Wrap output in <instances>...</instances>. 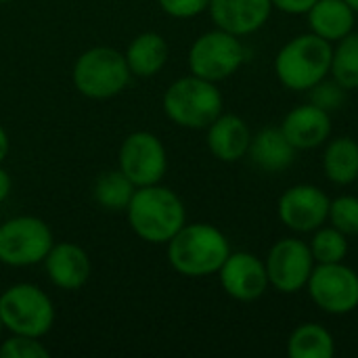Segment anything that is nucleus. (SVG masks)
<instances>
[{
  "mask_svg": "<svg viewBox=\"0 0 358 358\" xmlns=\"http://www.w3.org/2000/svg\"><path fill=\"white\" fill-rule=\"evenodd\" d=\"M132 233L153 245H166L185 224V201L162 182L138 187L126 208Z\"/></svg>",
  "mask_w": 358,
  "mask_h": 358,
  "instance_id": "1",
  "label": "nucleus"
},
{
  "mask_svg": "<svg viewBox=\"0 0 358 358\" xmlns=\"http://www.w3.org/2000/svg\"><path fill=\"white\" fill-rule=\"evenodd\" d=\"M166 248L168 264L187 279L216 275L233 252L227 235L210 222H187Z\"/></svg>",
  "mask_w": 358,
  "mask_h": 358,
  "instance_id": "2",
  "label": "nucleus"
},
{
  "mask_svg": "<svg viewBox=\"0 0 358 358\" xmlns=\"http://www.w3.org/2000/svg\"><path fill=\"white\" fill-rule=\"evenodd\" d=\"M334 44L306 31L287 40L275 57V73L281 86L296 92H308L331 71Z\"/></svg>",
  "mask_w": 358,
  "mask_h": 358,
  "instance_id": "3",
  "label": "nucleus"
},
{
  "mask_svg": "<svg viewBox=\"0 0 358 358\" xmlns=\"http://www.w3.org/2000/svg\"><path fill=\"white\" fill-rule=\"evenodd\" d=\"M162 107L172 124L187 130H206L222 113L224 99L216 82L189 73L168 86Z\"/></svg>",
  "mask_w": 358,
  "mask_h": 358,
  "instance_id": "4",
  "label": "nucleus"
},
{
  "mask_svg": "<svg viewBox=\"0 0 358 358\" xmlns=\"http://www.w3.org/2000/svg\"><path fill=\"white\" fill-rule=\"evenodd\" d=\"M132 73L124 52L111 46H92L84 50L71 71L76 90L92 101L113 99L128 86Z\"/></svg>",
  "mask_w": 358,
  "mask_h": 358,
  "instance_id": "5",
  "label": "nucleus"
},
{
  "mask_svg": "<svg viewBox=\"0 0 358 358\" xmlns=\"http://www.w3.org/2000/svg\"><path fill=\"white\" fill-rule=\"evenodd\" d=\"M0 319L6 331L42 340L55 325V304L38 285L15 283L0 292Z\"/></svg>",
  "mask_w": 358,
  "mask_h": 358,
  "instance_id": "6",
  "label": "nucleus"
},
{
  "mask_svg": "<svg viewBox=\"0 0 358 358\" xmlns=\"http://www.w3.org/2000/svg\"><path fill=\"white\" fill-rule=\"evenodd\" d=\"M248 50L239 36L214 27L199 38L189 48V71L210 82H222L237 73L245 63Z\"/></svg>",
  "mask_w": 358,
  "mask_h": 358,
  "instance_id": "7",
  "label": "nucleus"
},
{
  "mask_svg": "<svg viewBox=\"0 0 358 358\" xmlns=\"http://www.w3.org/2000/svg\"><path fill=\"white\" fill-rule=\"evenodd\" d=\"M55 243L50 227L38 216H13L0 224V262L13 268L42 264Z\"/></svg>",
  "mask_w": 358,
  "mask_h": 358,
  "instance_id": "8",
  "label": "nucleus"
},
{
  "mask_svg": "<svg viewBox=\"0 0 358 358\" xmlns=\"http://www.w3.org/2000/svg\"><path fill=\"white\" fill-rule=\"evenodd\" d=\"M306 289L317 308L327 315L342 317L358 308V273L346 262L317 264Z\"/></svg>",
  "mask_w": 358,
  "mask_h": 358,
  "instance_id": "9",
  "label": "nucleus"
},
{
  "mask_svg": "<svg viewBox=\"0 0 358 358\" xmlns=\"http://www.w3.org/2000/svg\"><path fill=\"white\" fill-rule=\"evenodd\" d=\"M117 168L134 182L136 189L157 185L168 172V151L157 134L136 130L122 141L117 151Z\"/></svg>",
  "mask_w": 358,
  "mask_h": 358,
  "instance_id": "10",
  "label": "nucleus"
},
{
  "mask_svg": "<svg viewBox=\"0 0 358 358\" xmlns=\"http://www.w3.org/2000/svg\"><path fill=\"white\" fill-rule=\"evenodd\" d=\"M264 264L271 287L281 294H298L306 289V283L317 266L310 245L300 237H283L275 241Z\"/></svg>",
  "mask_w": 358,
  "mask_h": 358,
  "instance_id": "11",
  "label": "nucleus"
},
{
  "mask_svg": "<svg viewBox=\"0 0 358 358\" xmlns=\"http://www.w3.org/2000/svg\"><path fill=\"white\" fill-rule=\"evenodd\" d=\"M329 195L317 185H294L283 191L277 201L279 220L292 233H313L323 227L329 218Z\"/></svg>",
  "mask_w": 358,
  "mask_h": 358,
  "instance_id": "12",
  "label": "nucleus"
},
{
  "mask_svg": "<svg viewBox=\"0 0 358 358\" xmlns=\"http://www.w3.org/2000/svg\"><path fill=\"white\" fill-rule=\"evenodd\" d=\"M216 275L224 294L237 302H256L271 287L264 260L252 252H231Z\"/></svg>",
  "mask_w": 358,
  "mask_h": 358,
  "instance_id": "13",
  "label": "nucleus"
},
{
  "mask_svg": "<svg viewBox=\"0 0 358 358\" xmlns=\"http://www.w3.org/2000/svg\"><path fill=\"white\" fill-rule=\"evenodd\" d=\"M208 13L216 27L239 38L252 36L266 25L273 13L271 0H210Z\"/></svg>",
  "mask_w": 358,
  "mask_h": 358,
  "instance_id": "14",
  "label": "nucleus"
},
{
  "mask_svg": "<svg viewBox=\"0 0 358 358\" xmlns=\"http://www.w3.org/2000/svg\"><path fill=\"white\" fill-rule=\"evenodd\" d=\"M42 264L46 268L48 281L63 292L82 289L92 273V264L86 250L71 241L52 243Z\"/></svg>",
  "mask_w": 358,
  "mask_h": 358,
  "instance_id": "15",
  "label": "nucleus"
},
{
  "mask_svg": "<svg viewBox=\"0 0 358 358\" xmlns=\"http://www.w3.org/2000/svg\"><path fill=\"white\" fill-rule=\"evenodd\" d=\"M281 130L298 151L317 149L331 136V113L308 101L287 111L281 122Z\"/></svg>",
  "mask_w": 358,
  "mask_h": 358,
  "instance_id": "16",
  "label": "nucleus"
},
{
  "mask_svg": "<svg viewBox=\"0 0 358 358\" xmlns=\"http://www.w3.org/2000/svg\"><path fill=\"white\" fill-rule=\"evenodd\" d=\"M206 143L210 153L224 164H235L248 155L252 130L248 122L235 113H220L208 128Z\"/></svg>",
  "mask_w": 358,
  "mask_h": 358,
  "instance_id": "17",
  "label": "nucleus"
},
{
  "mask_svg": "<svg viewBox=\"0 0 358 358\" xmlns=\"http://www.w3.org/2000/svg\"><path fill=\"white\" fill-rule=\"evenodd\" d=\"M298 149L287 141L281 126H266L252 134L248 155L252 164L264 172H283L296 162Z\"/></svg>",
  "mask_w": 358,
  "mask_h": 358,
  "instance_id": "18",
  "label": "nucleus"
},
{
  "mask_svg": "<svg viewBox=\"0 0 358 358\" xmlns=\"http://www.w3.org/2000/svg\"><path fill=\"white\" fill-rule=\"evenodd\" d=\"M306 19L308 31L336 44L350 31H355L357 13L346 0H317L306 13Z\"/></svg>",
  "mask_w": 358,
  "mask_h": 358,
  "instance_id": "19",
  "label": "nucleus"
},
{
  "mask_svg": "<svg viewBox=\"0 0 358 358\" xmlns=\"http://www.w3.org/2000/svg\"><path fill=\"white\" fill-rule=\"evenodd\" d=\"M128 69L136 78H153L157 76L170 57V46L166 38L157 31H143L130 40L124 50Z\"/></svg>",
  "mask_w": 358,
  "mask_h": 358,
  "instance_id": "20",
  "label": "nucleus"
},
{
  "mask_svg": "<svg viewBox=\"0 0 358 358\" xmlns=\"http://www.w3.org/2000/svg\"><path fill=\"white\" fill-rule=\"evenodd\" d=\"M323 172L329 182L348 187L358 176V143L352 136H336L325 143Z\"/></svg>",
  "mask_w": 358,
  "mask_h": 358,
  "instance_id": "21",
  "label": "nucleus"
},
{
  "mask_svg": "<svg viewBox=\"0 0 358 358\" xmlns=\"http://www.w3.org/2000/svg\"><path fill=\"white\" fill-rule=\"evenodd\" d=\"M285 350L289 358H334L336 340L321 323H300L289 334Z\"/></svg>",
  "mask_w": 358,
  "mask_h": 358,
  "instance_id": "22",
  "label": "nucleus"
},
{
  "mask_svg": "<svg viewBox=\"0 0 358 358\" xmlns=\"http://www.w3.org/2000/svg\"><path fill=\"white\" fill-rule=\"evenodd\" d=\"M134 191V182L120 168L103 172L92 185L94 201L107 212H126Z\"/></svg>",
  "mask_w": 358,
  "mask_h": 358,
  "instance_id": "23",
  "label": "nucleus"
},
{
  "mask_svg": "<svg viewBox=\"0 0 358 358\" xmlns=\"http://www.w3.org/2000/svg\"><path fill=\"white\" fill-rule=\"evenodd\" d=\"M329 73L346 90H358V31L336 42Z\"/></svg>",
  "mask_w": 358,
  "mask_h": 358,
  "instance_id": "24",
  "label": "nucleus"
},
{
  "mask_svg": "<svg viewBox=\"0 0 358 358\" xmlns=\"http://www.w3.org/2000/svg\"><path fill=\"white\" fill-rule=\"evenodd\" d=\"M310 252L317 264H336V262H344V258L348 256V237L338 231L331 224H323L317 231H313V239H310Z\"/></svg>",
  "mask_w": 358,
  "mask_h": 358,
  "instance_id": "25",
  "label": "nucleus"
},
{
  "mask_svg": "<svg viewBox=\"0 0 358 358\" xmlns=\"http://www.w3.org/2000/svg\"><path fill=\"white\" fill-rule=\"evenodd\" d=\"M327 222L346 237L358 235V195H340L331 199Z\"/></svg>",
  "mask_w": 358,
  "mask_h": 358,
  "instance_id": "26",
  "label": "nucleus"
},
{
  "mask_svg": "<svg viewBox=\"0 0 358 358\" xmlns=\"http://www.w3.org/2000/svg\"><path fill=\"white\" fill-rule=\"evenodd\" d=\"M48 348L40 342V338L17 336L10 334L8 340L0 344V358H48Z\"/></svg>",
  "mask_w": 358,
  "mask_h": 358,
  "instance_id": "27",
  "label": "nucleus"
},
{
  "mask_svg": "<svg viewBox=\"0 0 358 358\" xmlns=\"http://www.w3.org/2000/svg\"><path fill=\"white\" fill-rule=\"evenodd\" d=\"M346 92H348V90H346L340 82H336L334 78H331V80L325 78V80H321L319 84H315V86L308 90L310 103L317 105V107H321V109H325L327 113L338 111V109L346 103Z\"/></svg>",
  "mask_w": 358,
  "mask_h": 358,
  "instance_id": "28",
  "label": "nucleus"
},
{
  "mask_svg": "<svg viewBox=\"0 0 358 358\" xmlns=\"http://www.w3.org/2000/svg\"><path fill=\"white\" fill-rule=\"evenodd\" d=\"M159 8L174 19H193L208 10L210 0H157Z\"/></svg>",
  "mask_w": 358,
  "mask_h": 358,
  "instance_id": "29",
  "label": "nucleus"
},
{
  "mask_svg": "<svg viewBox=\"0 0 358 358\" xmlns=\"http://www.w3.org/2000/svg\"><path fill=\"white\" fill-rule=\"evenodd\" d=\"M273 8L285 15H306L317 0H271Z\"/></svg>",
  "mask_w": 358,
  "mask_h": 358,
  "instance_id": "30",
  "label": "nucleus"
},
{
  "mask_svg": "<svg viewBox=\"0 0 358 358\" xmlns=\"http://www.w3.org/2000/svg\"><path fill=\"white\" fill-rule=\"evenodd\" d=\"M10 189H13V180H10V174L2 168L0 164V203L8 199L10 195Z\"/></svg>",
  "mask_w": 358,
  "mask_h": 358,
  "instance_id": "31",
  "label": "nucleus"
},
{
  "mask_svg": "<svg viewBox=\"0 0 358 358\" xmlns=\"http://www.w3.org/2000/svg\"><path fill=\"white\" fill-rule=\"evenodd\" d=\"M8 149H10V141H8V134H6V130L0 126V164L6 159V155H8Z\"/></svg>",
  "mask_w": 358,
  "mask_h": 358,
  "instance_id": "32",
  "label": "nucleus"
},
{
  "mask_svg": "<svg viewBox=\"0 0 358 358\" xmlns=\"http://www.w3.org/2000/svg\"><path fill=\"white\" fill-rule=\"evenodd\" d=\"M346 2L350 4V8H352V10L358 15V0H346Z\"/></svg>",
  "mask_w": 358,
  "mask_h": 358,
  "instance_id": "33",
  "label": "nucleus"
},
{
  "mask_svg": "<svg viewBox=\"0 0 358 358\" xmlns=\"http://www.w3.org/2000/svg\"><path fill=\"white\" fill-rule=\"evenodd\" d=\"M2 331H4V323H2V319H0V338H2Z\"/></svg>",
  "mask_w": 358,
  "mask_h": 358,
  "instance_id": "34",
  "label": "nucleus"
},
{
  "mask_svg": "<svg viewBox=\"0 0 358 358\" xmlns=\"http://www.w3.org/2000/svg\"><path fill=\"white\" fill-rule=\"evenodd\" d=\"M4 2H10V0H0V4H4Z\"/></svg>",
  "mask_w": 358,
  "mask_h": 358,
  "instance_id": "35",
  "label": "nucleus"
},
{
  "mask_svg": "<svg viewBox=\"0 0 358 358\" xmlns=\"http://www.w3.org/2000/svg\"><path fill=\"white\" fill-rule=\"evenodd\" d=\"M357 187H358V176H357Z\"/></svg>",
  "mask_w": 358,
  "mask_h": 358,
  "instance_id": "36",
  "label": "nucleus"
},
{
  "mask_svg": "<svg viewBox=\"0 0 358 358\" xmlns=\"http://www.w3.org/2000/svg\"><path fill=\"white\" fill-rule=\"evenodd\" d=\"M0 292H2V285H0Z\"/></svg>",
  "mask_w": 358,
  "mask_h": 358,
  "instance_id": "37",
  "label": "nucleus"
}]
</instances>
